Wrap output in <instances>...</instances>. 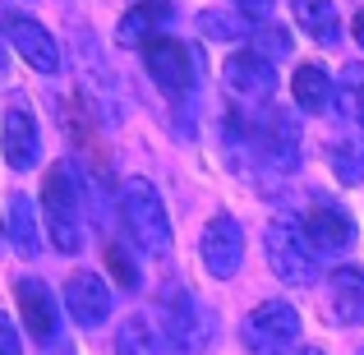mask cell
Instances as JSON below:
<instances>
[{
	"mask_svg": "<svg viewBox=\"0 0 364 355\" xmlns=\"http://www.w3.org/2000/svg\"><path fill=\"white\" fill-rule=\"evenodd\" d=\"M42 226L51 231V245L60 249V254H79V249H83L79 180H74L70 161L51 166V171H46V180H42Z\"/></svg>",
	"mask_w": 364,
	"mask_h": 355,
	"instance_id": "1",
	"label": "cell"
},
{
	"mask_svg": "<svg viewBox=\"0 0 364 355\" xmlns=\"http://www.w3.org/2000/svg\"><path fill=\"white\" fill-rule=\"evenodd\" d=\"M120 222L124 231L134 235V245L148 249V254H166L171 249V217L161 194L148 185V180H129L120 194Z\"/></svg>",
	"mask_w": 364,
	"mask_h": 355,
	"instance_id": "2",
	"label": "cell"
},
{
	"mask_svg": "<svg viewBox=\"0 0 364 355\" xmlns=\"http://www.w3.org/2000/svg\"><path fill=\"white\" fill-rule=\"evenodd\" d=\"M263 249H267V263H272V272L282 277L286 286H314V282H318V254H314L304 226L282 222V217H277V222H267Z\"/></svg>",
	"mask_w": 364,
	"mask_h": 355,
	"instance_id": "3",
	"label": "cell"
},
{
	"mask_svg": "<svg viewBox=\"0 0 364 355\" xmlns=\"http://www.w3.org/2000/svg\"><path fill=\"white\" fill-rule=\"evenodd\" d=\"M240 337H245L249 351L277 355V351H286V346L300 341V314H295V304H286V300H263L258 309L245 314Z\"/></svg>",
	"mask_w": 364,
	"mask_h": 355,
	"instance_id": "4",
	"label": "cell"
},
{
	"mask_svg": "<svg viewBox=\"0 0 364 355\" xmlns=\"http://www.w3.org/2000/svg\"><path fill=\"white\" fill-rule=\"evenodd\" d=\"M161 319H166V337L176 341L180 351H203L208 341H213V332H217L213 309H208L194 291H180V286L166 291V300H161Z\"/></svg>",
	"mask_w": 364,
	"mask_h": 355,
	"instance_id": "5",
	"label": "cell"
},
{
	"mask_svg": "<svg viewBox=\"0 0 364 355\" xmlns=\"http://www.w3.org/2000/svg\"><path fill=\"white\" fill-rule=\"evenodd\" d=\"M198 254H203V267L217 277V282L235 277V272H240V263H245V231H240V222H235L231 213H217L213 222L203 226Z\"/></svg>",
	"mask_w": 364,
	"mask_h": 355,
	"instance_id": "6",
	"label": "cell"
},
{
	"mask_svg": "<svg viewBox=\"0 0 364 355\" xmlns=\"http://www.w3.org/2000/svg\"><path fill=\"white\" fill-rule=\"evenodd\" d=\"M143 65H148L152 83H157L161 92H171V97L194 88V55H189V46L176 42V37H152V42L143 46Z\"/></svg>",
	"mask_w": 364,
	"mask_h": 355,
	"instance_id": "7",
	"label": "cell"
},
{
	"mask_svg": "<svg viewBox=\"0 0 364 355\" xmlns=\"http://www.w3.org/2000/svg\"><path fill=\"white\" fill-rule=\"evenodd\" d=\"M249 139H254V148L282 171H291L295 161H300V120L282 107L267 111L258 124H249Z\"/></svg>",
	"mask_w": 364,
	"mask_h": 355,
	"instance_id": "8",
	"label": "cell"
},
{
	"mask_svg": "<svg viewBox=\"0 0 364 355\" xmlns=\"http://www.w3.org/2000/svg\"><path fill=\"white\" fill-rule=\"evenodd\" d=\"M0 28H5V42L14 46V51L23 55L37 74H55V70H60L55 37L46 33L42 23H33V18H23V14H5V18H0Z\"/></svg>",
	"mask_w": 364,
	"mask_h": 355,
	"instance_id": "9",
	"label": "cell"
},
{
	"mask_svg": "<svg viewBox=\"0 0 364 355\" xmlns=\"http://www.w3.org/2000/svg\"><path fill=\"white\" fill-rule=\"evenodd\" d=\"M14 300H18V319H23L28 337H33V341H51L55 337V323H60L51 286H46L42 277H18Z\"/></svg>",
	"mask_w": 364,
	"mask_h": 355,
	"instance_id": "10",
	"label": "cell"
},
{
	"mask_svg": "<svg viewBox=\"0 0 364 355\" xmlns=\"http://www.w3.org/2000/svg\"><path fill=\"white\" fill-rule=\"evenodd\" d=\"M65 309L79 328H102L111 319V291L97 272H74L65 282Z\"/></svg>",
	"mask_w": 364,
	"mask_h": 355,
	"instance_id": "11",
	"label": "cell"
},
{
	"mask_svg": "<svg viewBox=\"0 0 364 355\" xmlns=\"http://www.w3.org/2000/svg\"><path fill=\"white\" fill-rule=\"evenodd\" d=\"M222 79H226V88H231L235 97H245V102L272 97V88H277V70H272V60H263L258 51H235V55H226Z\"/></svg>",
	"mask_w": 364,
	"mask_h": 355,
	"instance_id": "12",
	"label": "cell"
},
{
	"mask_svg": "<svg viewBox=\"0 0 364 355\" xmlns=\"http://www.w3.org/2000/svg\"><path fill=\"white\" fill-rule=\"evenodd\" d=\"M0 152L14 171H33L37 152H42V134H37V120L28 111H9L0 116Z\"/></svg>",
	"mask_w": 364,
	"mask_h": 355,
	"instance_id": "13",
	"label": "cell"
},
{
	"mask_svg": "<svg viewBox=\"0 0 364 355\" xmlns=\"http://www.w3.org/2000/svg\"><path fill=\"white\" fill-rule=\"evenodd\" d=\"M300 226H304V235H309V245L323 249V254H346V249L355 245V222H350L341 208L318 203V208H309V217H304Z\"/></svg>",
	"mask_w": 364,
	"mask_h": 355,
	"instance_id": "14",
	"label": "cell"
},
{
	"mask_svg": "<svg viewBox=\"0 0 364 355\" xmlns=\"http://www.w3.org/2000/svg\"><path fill=\"white\" fill-rule=\"evenodd\" d=\"M166 18H171L166 0H139L134 9H124V18H120V28H116V42L120 46H148Z\"/></svg>",
	"mask_w": 364,
	"mask_h": 355,
	"instance_id": "15",
	"label": "cell"
},
{
	"mask_svg": "<svg viewBox=\"0 0 364 355\" xmlns=\"http://www.w3.org/2000/svg\"><path fill=\"white\" fill-rule=\"evenodd\" d=\"M337 323H364V272L360 267H332V304Z\"/></svg>",
	"mask_w": 364,
	"mask_h": 355,
	"instance_id": "16",
	"label": "cell"
},
{
	"mask_svg": "<svg viewBox=\"0 0 364 355\" xmlns=\"http://www.w3.org/2000/svg\"><path fill=\"white\" fill-rule=\"evenodd\" d=\"M42 231L46 226H37V203L28 194H14L9 198V240H14V249L23 258H37V249H42Z\"/></svg>",
	"mask_w": 364,
	"mask_h": 355,
	"instance_id": "17",
	"label": "cell"
},
{
	"mask_svg": "<svg viewBox=\"0 0 364 355\" xmlns=\"http://www.w3.org/2000/svg\"><path fill=\"white\" fill-rule=\"evenodd\" d=\"M295 23L304 28V33L314 37V42H323V46H337V37H341V18H337V5L332 0H295Z\"/></svg>",
	"mask_w": 364,
	"mask_h": 355,
	"instance_id": "18",
	"label": "cell"
},
{
	"mask_svg": "<svg viewBox=\"0 0 364 355\" xmlns=\"http://www.w3.org/2000/svg\"><path fill=\"white\" fill-rule=\"evenodd\" d=\"M291 88H295V107H304V111H328V107H332V92H337V83L323 74V65H300Z\"/></svg>",
	"mask_w": 364,
	"mask_h": 355,
	"instance_id": "19",
	"label": "cell"
},
{
	"mask_svg": "<svg viewBox=\"0 0 364 355\" xmlns=\"http://www.w3.org/2000/svg\"><path fill=\"white\" fill-rule=\"evenodd\" d=\"M198 28H203V37H213V42H245V37H254L249 14H235V9H203V14H198Z\"/></svg>",
	"mask_w": 364,
	"mask_h": 355,
	"instance_id": "20",
	"label": "cell"
},
{
	"mask_svg": "<svg viewBox=\"0 0 364 355\" xmlns=\"http://www.w3.org/2000/svg\"><path fill=\"white\" fill-rule=\"evenodd\" d=\"M328 161H332V171H337L341 185H360V180H364V148L355 139L328 143Z\"/></svg>",
	"mask_w": 364,
	"mask_h": 355,
	"instance_id": "21",
	"label": "cell"
},
{
	"mask_svg": "<svg viewBox=\"0 0 364 355\" xmlns=\"http://www.w3.org/2000/svg\"><path fill=\"white\" fill-rule=\"evenodd\" d=\"M116 355H157V337H152L148 319H124L116 332Z\"/></svg>",
	"mask_w": 364,
	"mask_h": 355,
	"instance_id": "22",
	"label": "cell"
},
{
	"mask_svg": "<svg viewBox=\"0 0 364 355\" xmlns=\"http://www.w3.org/2000/svg\"><path fill=\"white\" fill-rule=\"evenodd\" d=\"M107 267H111V282L120 286V291H139V263H134L129 254H124L120 245H107Z\"/></svg>",
	"mask_w": 364,
	"mask_h": 355,
	"instance_id": "23",
	"label": "cell"
},
{
	"mask_svg": "<svg viewBox=\"0 0 364 355\" xmlns=\"http://www.w3.org/2000/svg\"><path fill=\"white\" fill-rule=\"evenodd\" d=\"M254 51L263 60H282V55H291V33L286 28H254Z\"/></svg>",
	"mask_w": 364,
	"mask_h": 355,
	"instance_id": "24",
	"label": "cell"
},
{
	"mask_svg": "<svg viewBox=\"0 0 364 355\" xmlns=\"http://www.w3.org/2000/svg\"><path fill=\"white\" fill-rule=\"evenodd\" d=\"M0 355H23V346H18V332H14V323L0 314Z\"/></svg>",
	"mask_w": 364,
	"mask_h": 355,
	"instance_id": "25",
	"label": "cell"
},
{
	"mask_svg": "<svg viewBox=\"0 0 364 355\" xmlns=\"http://www.w3.org/2000/svg\"><path fill=\"white\" fill-rule=\"evenodd\" d=\"M267 9H272V0H240V14H267Z\"/></svg>",
	"mask_w": 364,
	"mask_h": 355,
	"instance_id": "26",
	"label": "cell"
},
{
	"mask_svg": "<svg viewBox=\"0 0 364 355\" xmlns=\"http://www.w3.org/2000/svg\"><path fill=\"white\" fill-rule=\"evenodd\" d=\"M350 33H355V42L364 46V9H360V14H355V23H350Z\"/></svg>",
	"mask_w": 364,
	"mask_h": 355,
	"instance_id": "27",
	"label": "cell"
},
{
	"mask_svg": "<svg viewBox=\"0 0 364 355\" xmlns=\"http://www.w3.org/2000/svg\"><path fill=\"white\" fill-rule=\"evenodd\" d=\"M291 355H323V351H309V346H295Z\"/></svg>",
	"mask_w": 364,
	"mask_h": 355,
	"instance_id": "28",
	"label": "cell"
},
{
	"mask_svg": "<svg viewBox=\"0 0 364 355\" xmlns=\"http://www.w3.org/2000/svg\"><path fill=\"white\" fill-rule=\"evenodd\" d=\"M0 60H5V51H0Z\"/></svg>",
	"mask_w": 364,
	"mask_h": 355,
	"instance_id": "29",
	"label": "cell"
},
{
	"mask_svg": "<svg viewBox=\"0 0 364 355\" xmlns=\"http://www.w3.org/2000/svg\"><path fill=\"white\" fill-rule=\"evenodd\" d=\"M360 120H364V116H360Z\"/></svg>",
	"mask_w": 364,
	"mask_h": 355,
	"instance_id": "30",
	"label": "cell"
}]
</instances>
